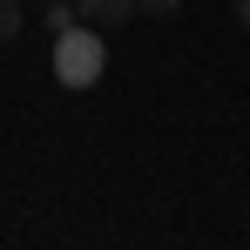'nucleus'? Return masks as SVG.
Returning a JSON list of instances; mask_svg holds the SVG:
<instances>
[{
  "instance_id": "obj_4",
  "label": "nucleus",
  "mask_w": 250,
  "mask_h": 250,
  "mask_svg": "<svg viewBox=\"0 0 250 250\" xmlns=\"http://www.w3.org/2000/svg\"><path fill=\"white\" fill-rule=\"evenodd\" d=\"M176 7H183V0H142V14H156V21H169Z\"/></svg>"
},
{
  "instance_id": "obj_5",
  "label": "nucleus",
  "mask_w": 250,
  "mask_h": 250,
  "mask_svg": "<svg viewBox=\"0 0 250 250\" xmlns=\"http://www.w3.org/2000/svg\"><path fill=\"white\" fill-rule=\"evenodd\" d=\"M237 21H244V27H250V0H237Z\"/></svg>"
},
{
  "instance_id": "obj_3",
  "label": "nucleus",
  "mask_w": 250,
  "mask_h": 250,
  "mask_svg": "<svg viewBox=\"0 0 250 250\" xmlns=\"http://www.w3.org/2000/svg\"><path fill=\"white\" fill-rule=\"evenodd\" d=\"M21 34V0H0V47Z\"/></svg>"
},
{
  "instance_id": "obj_2",
  "label": "nucleus",
  "mask_w": 250,
  "mask_h": 250,
  "mask_svg": "<svg viewBox=\"0 0 250 250\" xmlns=\"http://www.w3.org/2000/svg\"><path fill=\"white\" fill-rule=\"evenodd\" d=\"M75 7H82V21H95V27H122V21H135L142 0H75Z\"/></svg>"
},
{
  "instance_id": "obj_1",
  "label": "nucleus",
  "mask_w": 250,
  "mask_h": 250,
  "mask_svg": "<svg viewBox=\"0 0 250 250\" xmlns=\"http://www.w3.org/2000/svg\"><path fill=\"white\" fill-rule=\"evenodd\" d=\"M108 75V41H102V27L95 21H75V27H61L54 34V82L61 88H95Z\"/></svg>"
}]
</instances>
